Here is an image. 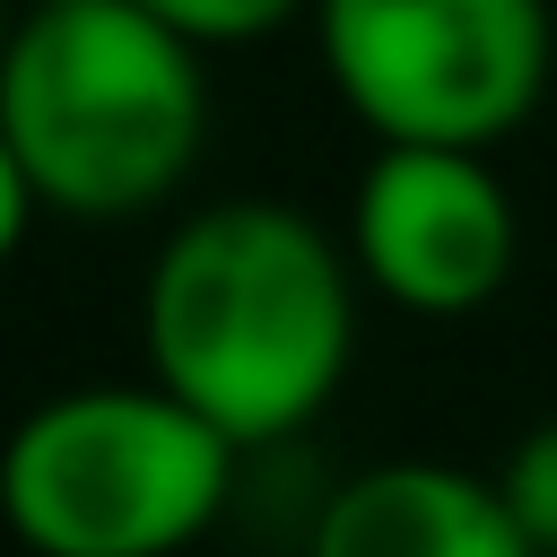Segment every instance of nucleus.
I'll return each mask as SVG.
<instances>
[{"instance_id":"7ed1b4c3","label":"nucleus","mask_w":557,"mask_h":557,"mask_svg":"<svg viewBox=\"0 0 557 557\" xmlns=\"http://www.w3.org/2000/svg\"><path fill=\"white\" fill-rule=\"evenodd\" d=\"M235 487V444L157 383H78L0 444V522L35 557H174Z\"/></svg>"},{"instance_id":"6e6552de","label":"nucleus","mask_w":557,"mask_h":557,"mask_svg":"<svg viewBox=\"0 0 557 557\" xmlns=\"http://www.w3.org/2000/svg\"><path fill=\"white\" fill-rule=\"evenodd\" d=\"M131 9H148L165 35H183L200 52V44H252V35L287 26L296 9H313V0H131Z\"/></svg>"},{"instance_id":"9d476101","label":"nucleus","mask_w":557,"mask_h":557,"mask_svg":"<svg viewBox=\"0 0 557 557\" xmlns=\"http://www.w3.org/2000/svg\"><path fill=\"white\" fill-rule=\"evenodd\" d=\"M9 35H17V17H9V0H0V52H9Z\"/></svg>"},{"instance_id":"423d86ee","label":"nucleus","mask_w":557,"mask_h":557,"mask_svg":"<svg viewBox=\"0 0 557 557\" xmlns=\"http://www.w3.org/2000/svg\"><path fill=\"white\" fill-rule=\"evenodd\" d=\"M313 557H540L496 479L453 461H374L331 487Z\"/></svg>"},{"instance_id":"39448f33","label":"nucleus","mask_w":557,"mask_h":557,"mask_svg":"<svg viewBox=\"0 0 557 557\" xmlns=\"http://www.w3.org/2000/svg\"><path fill=\"white\" fill-rule=\"evenodd\" d=\"M357 270L409 313H479L513 278V191L470 148H374L348 200Z\"/></svg>"},{"instance_id":"f257e3e1","label":"nucleus","mask_w":557,"mask_h":557,"mask_svg":"<svg viewBox=\"0 0 557 557\" xmlns=\"http://www.w3.org/2000/svg\"><path fill=\"white\" fill-rule=\"evenodd\" d=\"M139 348L148 383L209 418L235 453L278 444L348 374V261L287 200H218L165 235L139 296Z\"/></svg>"},{"instance_id":"f03ea898","label":"nucleus","mask_w":557,"mask_h":557,"mask_svg":"<svg viewBox=\"0 0 557 557\" xmlns=\"http://www.w3.org/2000/svg\"><path fill=\"white\" fill-rule=\"evenodd\" d=\"M209 131L200 52L131 0L26 9L0 52V139L61 218L157 209Z\"/></svg>"},{"instance_id":"1a4fd4ad","label":"nucleus","mask_w":557,"mask_h":557,"mask_svg":"<svg viewBox=\"0 0 557 557\" xmlns=\"http://www.w3.org/2000/svg\"><path fill=\"white\" fill-rule=\"evenodd\" d=\"M44 200H35V183H26V165L9 157V139H0V261L17 252V235H26V218H35Z\"/></svg>"},{"instance_id":"20e7f679","label":"nucleus","mask_w":557,"mask_h":557,"mask_svg":"<svg viewBox=\"0 0 557 557\" xmlns=\"http://www.w3.org/2000/svg\"><path fill=\"white\" fill-rule=\"evenodd\" d=\"M322 70L383 148L505 139L548 87V0H313Z\"/></svg>"},{"instance_id":"9b49d317","label":"nucleus","mask_w":557,"mask_h":557,"mask_svg":"<svg viewBox=\"0 0 557 557\" xmlns=\"http://www.w3.org/2000/svg\"><path fill=\"white\" fill-rule=\"evenodd\" d=\"M26 9H70V0H26Z\"/></svg>"},{"instance_id":"0eeeda50","label":"nucleus","mask_w":557,"mask_h":557,"mask_svg":"<svg viewBox=\"0 0 557 557\" xmlns=\"http://www.w3.org/2000/svg\"><path fill=\"white\" fill-rule=\"evenodd\" d=\"M496 487H505V505H513L522 540H531L540 557H557V418H540V426L505 453Z\"/></svg>"}]
</instances>
